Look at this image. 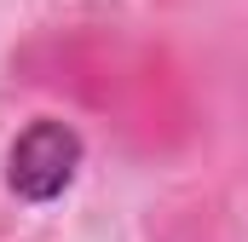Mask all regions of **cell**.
I'll list each match as a JSON object with an SVG mask.
<instances>
[{"label": "cell", "mask_w": 248, "mask_h": 242, "mask_svg": "<svg viewBox=\"0 0 248 242\" xmlns=\"http://www.w3.org/2000/svg\"><path fill=\"white\" fill-rule=\"evenodd\" d=\"M75 167H81V133L58 116H35L6 150V184L17 202H58L63 190L75 184Z\"/></svg>", "instance_id": "6da1fadb"}]
</instances>
